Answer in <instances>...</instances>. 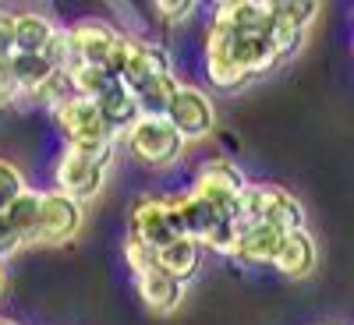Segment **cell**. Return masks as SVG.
Returning a JSON list of instances; mask_svg holds the SVG:
<instances>
[{"instance_id":"7","label":"cell","mask_w":354,"mask_h":325,"mask_svg":"<svg viewBox=\"0 0 354 325\" xmlns=\"http://www.w3.org/2000/svg\"><path fill=\"white\" fill-rule=\"evenodd\" d=\"M315 14H319L315 0H280V4H273L270 43H273V50L280 53V61L301 50V43H305V36H308Z\"/></svg>"},{"instance_id":"25","label":"cell","mask_w":354,"mask_h":325,"mask_svg":"<svg viewBox=\"0 0 354 325\" xmlns=\"http://www.w3.org/2000/svg\"><path fill=\"white\" fill-rule=\"evenodd\" d=\"M124 262H128V269L135 276H145V273L156 269V248L142 244L138 237H131V233H128V241H124Z\"/></svg>"},{"instance_id":"4","label":"cell","mask_w":354,"mask_h":325,"mask_svg":"<svg viewBox=\"0 0 354 325\" xmlns=\"http://www.w3.org/2000/svg\"><path fill=\"white\" fill-rule=\"evenodd\" d=\"M64 32V46H68V68H106L110 53L117 46V39H121V32L103 21V18H82L68 28H61Z\"/></svg>"},{"instance_id":"26","label":"cell","mask_w":354,"mask_h":325,"mask_svg":"<svg viewBox=\"0 0 354 325\" xmlns=\"http://www.w3.org/2000/svg\"><path fill=\"white\" fill-rule=\"evenodd\" d=\"M25 188H28V184H25L21 170H18L15 163H8V159H0V213H4Z\"/></svg>"},{"instance_id":"32","label":"cell","mask_w":354,"mask_h":325,"mask_svg":"<svg viewBox=\"0 0 354 325\" xmlns=\"http://www.w3.org/2000/svg\"><path fill=\"white\" fill-rule=\"evenodd\" d=\"M0 325H18V322H11V318H0Z\"/></svg>"},{"instance_id":"24","label":"cell","mask_w":354,"mask_h":325,"mask_svg":"<svg viewBox=\"0 0 354 325\" xmlns=\"http://www.w3.org/2000/svg\"><path fill=\"white\" fill-rule=\"evenodd\" d=\"M75 99V88H71V78H68V71H53L36 92H32V103H43L50 113L53 110H61L64 103H71Z\"/></svg>"},{"instance_id":"1","label":"cell","mask_w":354,"mask_h":325,"mask_svg":"<svg viewBox=\"0 0 354 325\" xmlns=\"http://www.w3.org/2000/svg\"><path fill=\"white\" fill-rule=\"evenodd\" d=\"M106 71L135 96L138 88H145L149 81H156L163 75H174V64H170L167 46H160L153 39H138V36H124L121 32V39H117L110 61H106Z\"/></svg>"},{"instance_id":"18","label":"cell","mask_w":354,"mask_h":325,"mask_svg":"<svg viewBox=\"0 0 354 325\" xmlns=\"http://www.w3.org/2000/svg\"><path fill=\"white\" fill-rule=\"evenodd\" d=\"M96 110H100V117H103V124L117 135V131H128L135 121H138V106H135V96L128 92V88L117 81L110 92H103L100 99H96Z\"/></svg>"},{"instance_id":"8","label":"cell","mask_w":354,"mask_h":325,"mask_svg":"<svg viewBox=\"0 0 354 325\" xmlns=\"http://www.w3.org/2000/svg\"><path fill=\"white\" fill-rule=\"evenodd\" d=\"M53 181H57V191H61V195H68L71 201L85 205V201H93L103 191L106 166L85 159V156H78L71 149H64V156L57 159V166H53Z\"/></svg>"},{"instance_id":"6","label":"cell","mask_w":354,"mask_h":325,"mask_svg":"<svg viewBox=\"0 0 354 325\" xmlns=\"http://www.w3.org/2000/svg\"><path fill=\"white\" fill-rule=\"evenodd\" d=\"M245 170L238 163H230V159H209V163H202L198 173H195V181H192V195L202 198V201H209L216 213H227L234 201H238V195L245 191Z\"/></svg>"},{"instance_id":"22","label":"cell","mask_w":354,"mask_h":325,"mask_svg":"<svg viewBox=\"0 0 354 325\" xmlns=\"http://www.w3.org/2000/svg\"><path fill=\"white\" fill-rule=\"evenodd\" d=\"M39 201H43V191H32V188H25L8 209H4V219L21 233V237H28L32 233V226H36V219H39Z\"/></svg>"},{"instance_id":"19","label":"cell","mask_w":354,"mask_h":325,"mask_svg":"<svg viewBox=\"0 0 354 325\" xmlns=\"http://www.w3.org/2000/svg\"><path fill=\"white\" fill-rule=\"evenodd\" d=\"M8 64H11V78H15L18 96H25V99H32V92L53 75V68L43 61L39 53H11Z\"/></svg>"},{"instance_id":"12","label":"cell","mask_w":354,"mask_h":325,"mask_svg":"<svg viewBox=\"0 0 354 325\" xmlns=\"http://www.w3.org/2000/svg\"><path fill=\"white\" fill-rule=\"evenodd\" d=\"M270 18L273 4H266V0H223L213 21L230 25L241 36H270Z\"/></svg>"},{"instance_id":"30","label":"cell","mask_w":354,"mask_h":325,"mask_svg":"<svg viewBox=\"0 0 354 325\" xmlns=\"http://www.w3.org/2000/svg\"><path fill=\"white\" fill-rule=\"evenodd\" d=\"M18 88H15V78H11V64L0 61V110H8L11 103H18Z\"/></svg>"},{"instance_id":"21","label":"cell","mask_w":354,"mask_h":325,"mask_svg":"<svg viewBox=\"0 0 354 325\" xmlns=\"http://www.w3.org/2000/svg\"><path fill=\"white\" fill-rule=\"evenodd\" d=\"M230 209H234V205H230ZM230 209H227V213H220V219L213 223V230L198 241V244H205L209 251L227 255V258H234V251H238V241H241V233H245V226L230 216Z\"/></svg>"},{"instance_id":"5","label":"cell","mask_w":354,"mask_h":325,"mask_svg":"<svg viewBox=\"0 0 354 325\" xmlns=\"http://www.w3.org/2000/svg\"><path fill=\"white\" fill-rule=\"evenodd\" d=\"M167 124L188 141H202L216 131V106L209 92H202L198 85H177V96L167 110Z\"/></svg>"},{"instance_id":"16","label":"cell","mask_w":354,"mask_h":325,"mask_svg":"<svg viewBox=\"0 0 354 325\" xmlns=\"http://www.w3.org/2000/svg\"><path fill=\"white\" fill-rule=\"evenodd\" d=\"M280 241H283V233H277L273 226L252 223V226H245L234 258L248 262V265H273L277 262V251H280Z\"/></svg>"},{"instance_id":"2","label":"cell","mask_w":354,"mask_h":325,"mask_svg":"<svg viewBox=\"0 0 354 325\" xmlns=\"http://www.w3.org/2000/svg\"><path fill=\"white\" fill-rule=\"evenodd\" d=\"M85 223V209L78 201H71L61 191H43L39 201V219L32 226V233L25 237V248H57L75 241V233Z\"/></svg>"},{"instance_id":"27","label":"cell","mask_w":354,"mask_h":325,"mask_svg":"<svg viewBox=\"0 0 354 325\" xmlns=\"http://www.w3.org/2000/svg\"><path fill=\"white\" fill-rule=\"evenodd\" d=\"M153 14L163 25H188L192 14H195V4H192V0H156Z\"/></svg>"},{"instance_id":"10","label":"cell","mask_w":354,"mask_h":325,"mask_svg":"<svg viewBox=\"0 0 354 325\" xmlns=\"http://www.w3.org/2000/svg\"><path fill=\"white\" fill-rule=\"evenodd\" d=\"M53 124H57V131L64 135L68 149H71V145H85V141L117 138V135L103 124L96 103H93V99H82V96H75V99L64 103L61 110H53Z\"/></svg>"},{"instance_id":"17","label":"cell","mask_w":354,"mask_h":325,"mask_svg":"<svg viewBox=\"0 0 354 325\" xmlns=\"http://www.w3.org/2000/svg\"><path fill=\"white\" fill-rule=\"evenodd\" d=\"M57 25L43 11H18L15 14V53H43V46L53 39Z\"/></svg>"},{"instance_id":"3","label":"cell","mask_w":354,"mask_h":325,"mask_svg":"<svg viewBox=\"0 0 354 325\" xmlns=\"http://www.w3.org/2000/svg\"><path fill=\"white\" fill-rule=\"evenodd\" d=\"M124 141L135 159L145 166H174L185 152V138L177 135L163 117H138V121L124 131Z\"/></svg>"},{"instance_id":"29","label":"cell","mask_w":354,"mask_h":325,"mask_svg":"<svg viewBox=\"0 0 354 325\" xmlns=\"http://www.w3.org/2000/svg\"><path fill=\"white\" fill-rule=\"evenodd\" d=\"M15 53V11H0V61Z\"/></svg>"},{"instance_id":"13","label":"cell","mask_w":354,"mask_h":325,"mask_svg":"<svg viewBox=\"0 0 354 325\" xmlns=\"http://www.w3.org/2000/svg\"><path fill=\"white\" fill-rule=\"evenodd\" d=\"M170 213H174L177 233H181V237H192V241H202L205 233L213 230V223L220 219V213L213 209V205L202 201V198H195L192 191L174 195V198H170Z\"/></svg>"},{"instance_id":"15","label":"cell","mask_w":354,"mask_h":325,"mask_svg":"<svg viewBox=\"0 0 354 325\" xmlns=\"http://www.w3.org/2000/svg\"><path fill=\"white\" fill-rule=\"evenodd\" d=\"M198 262H202V244L192 241V237H174L170 244H163L156 251V269L167 273L170 279H177L181 286L195 276Z\"/></svg>"},{"instance_id":"14","label":"cell","mask_w":354,"mask_h":325,"mask_svg":"<svg viewBox=\"0 0 354 325\" xmlns=\"http://www.w3.org/2000/svg\"><path fill=\"white\" fill-rule=\"evenodd\" d=\"M135 286H138L142 304L149 308L153 315H174L177 308H181V301H185V286L177 279H170L167 273H160V269L145 273V276H135Z\"/></svg>"},{"instance_id":"28","label":"cell","mask_w":354,"mask_h":325,"mask_svg":"<svg viewBox=\"0 0 354 325\" xmlns=\"http://www.w3.org/2000/svg\"><path fill=\"white\" fill-rule=\"evenodd\" d=\"M21 248H25V237L4 219V213H0V262H4L8 255H15V251H21Z\"/></svg>"},{"instance_id":"9","label":"cell","mask_w":354,"mask_h":325,"mask_svg":"<svg viewBox=\"0 0 354 325\" xmlns=\"http://www.w3.org/2000/svg\"><path fill=\"white\" fill-rule=\"evenodd\" d=\"M131 237H138L142 244L149 248H163L170 244L177 233V223H174V213H170V198H160V195H142L135 205H131Z\"/></svg>"},{"instance_id":"23","label":"cell","mask_w":354,"mask_h":325,"mask_svg":"<svg viewBox=\"0 0 354 325\" xmlns=\"http://www.w3.org/2000/svg\"><path fill=\"white\" fill-rule=\"evenodd\" d=\"M68 78H71V88H75V96H82V99H100L103 92H110V88L117 85V78L106 71V68H71L68 71Z\"/></svg>"},{"instance_id":"20","label":"cell","mask_w":354,"mask_h":325,"mask_svg":"<svg viewBox=\"0 0 354 325\" xmlns=\"http://www.w3.org/2000/svg\"><path fill=\"white\" fill-rule=\"evenodd\" d=\"M177 85H181V81H177L174 75H163V78L149 81L145 88H138V92H135L138 117H163V121H167V110H170V103L177 96Z\"/></svg>"},{"instance_id":"11","label":"cell","mask_w":354,"mask_h":325,"mask_svg":"<svg viewBox=\"0 0 354 325\" xmlns=\"http://www.w3.org/2000/svg\"><path fill=\"white\" fill-rule=\"evenodd\" d=\"M315 265H319V248H315V237L308 233V226L294 230V233H283L273 269L283 273L287 279H305V276L315 273Z\"/></svg>"},{"instance_id":"31","label":"cell","mask_w":354,"mask_h":325,"mask_svg":"<svg viewBox=\"0 0 354 325\" xmlns=\"http://www.w3.org/2000/svg\"><path fill=\"white\" fill-rule=\"evenodd\" d=\"M0 290H4V265H0Z\"/></svg>"}]
</instances>
